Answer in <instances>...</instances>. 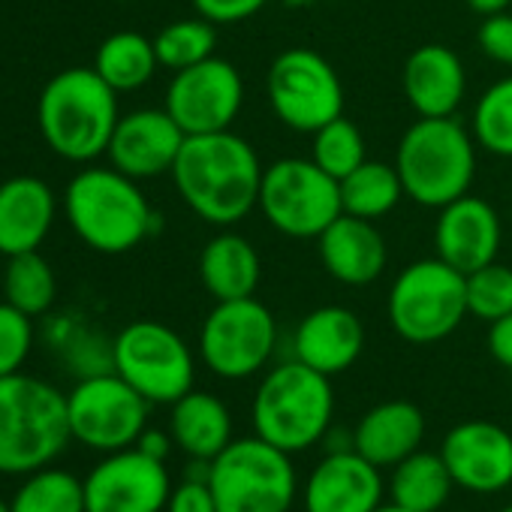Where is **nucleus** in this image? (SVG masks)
<instances>
[{
	"instance_id": "1",
	"label": "nucleus",
	"mask_w": 512,
	"mask_h": 512,
	"mask_svg": "<svg viewBox=\"0 0 512 512\" xmlns=\"http://www.w3.org/2000/svg\"><path fill=\"white\" fill-rule=\"evenodd\" d=\"M263 172L247 139L220 130L187 136L169 175L196 217L211 226H235L260 205Z\"/></svg>"
},
{
	"instance_id": "2",
	"label": "nucleus",
	"mask_w": 512,
	"mask_h": 512,
	"mask_svg": "<svg viewBox=\"0 0 512 512\" xmlns=\"http://www.w3.org/2000/svg\"><path fill=\"white\" fill-rule=\"evenodd\" d=\"M46 145L73 163H88L109 151L121 121L118 91L91 67H70L49 79L37 103Z\"/></svg>"
},
{
	"instance_id": "3",
	"label": "nucleus",
	"mask_w": 512,
	"mask_h": 512,
	"mask_svg": "<svg viewBox=\"0 0 512 512\" xmlns=\"http://www.w3.org/2000/svg\"><path fill=\"white\" fill-rule=\"evenodd\" d=\"M73 440L67 395L31 374L0 377V473L49 467Z\"/></svg>"
},
{
	"instance_id": "4",
	"label": "nucleus",
	"mask_w": 512,
	"mask_h": 512,
	"mask_svg": "<svg viewBox=\"0 0 512 512\" xmlns=\"http://www.w3.org/2000/svg\"><path fill=\"white\" fill-rule=\"evenodd\" d=\"M335 416L332 377L299 359L275 365L253 392V434L299 455L323 443Z\"/></svg>"
},
{
	"instance_id": "5",
	"label": "nucleus",
	"mask_w": 512,
	"mask_h": 512,
	"mask_svg": "<svg viewBox=\"0 0 512 512\" xmlns=\"http://www.w3.org/2000/svg\"><path fill=\"white\" fill-rule=\"evenodd\" d=\"M64 211L73 232L97 253H127L154 229V211L139 190V181L115 166L79 172L64 193Z\"/></svg>"
},
{
	"instance_id": "6",
	"label": "nucleus",
	"mask_w": 512,
	"mask_h": 512,
	"mask_svg": "<svg viewBox=\"0 0 512 512\" xmlns=\"http://www.w3.org/2000/svg\"><path fill=\"white\" fill-rule=\"evenodd\" d=\"M395 169L413 202L443 208L470 193L476 175V139L455 115L416 118L398 142Z\"/></svg>"
},
{
	"instance_id": "7",
	"label": "nucleus",
	"mask_w": 512,
	"mask_h": 512,
	"mask_svg": "<svg viewBox=\"0 0 512 512\" xmlns=\"http://www.w3.org/2000/svg\"><path fill=\"white\" fill-rule=\"evenodd\" d=\"M208 485L217 512H293L299 473L290 452L253 434L211 458Z\"/></svg>"
},
{
	"instance_id": "8",
	"label": "nucleus",
	"mask_w": 512,
	"mask_h": 512,
	"mask_svg": "<svg viewBox=\"0 0 512 512\" xmlns=\"http://www.w3.org/2000/svg\"><path fill=\"white\" fill-rule=\"evenodd\" d=\"M389 323L410 344H437L467 317V281L440 256L410 263L389 290Z\"/></svg>"
},
{
	"instance_id": "9",
	"label": "nucleus",
	"mask_w": 512,
	"mask_h": 512,
	"mask_svg": "<svg viewBox=\"0 0 512 512\" xmlns=\"http://www.w3.org/2000/svg\"><path fill=\"white\" fill-rule=\"evenodd\" d=\"M260 208L290 238H320L341 214V181L311 157H284L263 172Z\"/></svg>"
},
{
	"instance_id": "10",
	"label": "nucleus",
	"mask_w": 512,
	"mask_h": 512,
	"mask_svg": "<svg viewBox=\"0 0 512 512\" xmlns=\"http://www.w3.org/2000/svg\"><path fill=\"white\" fill-rule=\"evenodd\" d=\"M112 368L145 401L169 407L187 395L196 380V359L187 341L154 320H136L115 335Z\"/></svg>"
},
{
	"instance_id": "11",
	"label": "nucleus",
	"mask_w": 512,
	"mask_h": 512,
	"mask_svg": "<svg viewBox=\"0 0 512 512\" xmlns=\"http://www.w3.org/2000/svg\"><path fill=\"white\" fill-rule=\"evenodd\" d=\"M278 347L275 314L256 299L217 302L199 332V356L205 368L223 380H244L260 374Z\"/></svg>"
},
{
	"instance_id": "12",
	"label": "nucleus",
	"mask_w": 512,
	"mask_h": 512,
	"mask_svg": "<svg viewBox=\"0 0 512 512\" xmlns=\"http://www.w3.org/2000/svg\"><path fill=\"white\" fill-rule=\"evenodd\" d=\"M266 94L281 124L296 133H317L344 115V85L335 67L314 49L281 52L266 76Z\"/></svg>"
},
{
	"instance_id": "13",
	"label": "nucleus",
	"mask_w": 512,
	"mask_h": 512,
	"mask_svg": "<svg viewBox=\"0 0 512 512\" xmlns=\"http://www.w3.org/2000/svg\"><path fill=\"white\" fill-rule=\"evenodd\" d=\"M148 407L151 401L115 371L82 377L67 395L73 440L97 452L127 449L148 428Z\"/></svg>"
},
{
	"instance_id": "14",
	"label": "nucleus",
	"mask_w": 512,
	"mask_h": 512,
	"mask_svg": "<svg viewBox=\"0 0 512 512\" xmlns=\"http://www.w3.org/2000/svg\"><path fill=\"white\" fill-rule=\"evenodd\" d=\"M244 106V82L241 73L211 55L187 70H178L166 88V112L187 136L232 130L238 112Z\"/></svg>"
},
{
	"instance_id": "15",
	"label": "nucleus",
	"mask_w": 512,
	"mask_h": 512,
	"mask_svg": "<svg viewBox=\"0 0 512 512\" xmlns=\"http://www.w3.org/2000/svg\"><path fill=\"white\" fill-rule=\"evenodd\" d=\"M88 512H166L172 479L166 461L136 446L106 452L82 479Z\"/></svg>"
},
{
	"instance_id": "16",
	"label": "nucleus",
	"mask_w": 512,
	"mask_h": 512,
	"mask_svg": "<svg viewBox=\"0 0 512 512\" xmlns=\"http://www.w3.org/2000/svg\"><path fill=\"white\" fill-rule=\"evenodd\" d=\"M440 458L458 488L494 494L512 485V434L485 419H470L446 431Z\"/></svg>"
},
{
	"instance_id": "17",
	"label": "nucleus",
	"mask_w": 512,
	"mask_h": 512,
	"mask_svg": "<svg viewBox=\"0 0 512 512\" xmlns=\"http://www.w3.org/2000/svg\"><path fill=\"white\" fill-rule=\"evenodd\" d=\"M386 482L377 464L356 449L326 452L302 485L305 512H374L383 503Z\"/></svg>"
},
{
	"instance_id": "18",
	"label": "nucleus",
	"mask_w": 512,
	"mask_h": 512,
	"mask_svg": "<svg viewBox=\"0 0 512 512\" xmlns=\"http://www.w3.org/2000/svg\"><path fill=\"white\" fill-rule=\"evenodd\" d=\"M184 139L187 133L166 109H139L121 115L106 154L118 172L145 181L172 172Z\"/></svg>"
},
{
	"instance_id": "19",
	"label": "nucleus",
	"mask_w": 512,
	"mask_h": 512,
	"mask_svg": "<svg viewBox=\"0 0 512 512\" xmlns=\"http://www.w3.org/2000/svg\"><path fill=\"white\" fill-rule=\"evenodd\" d=\"M434 250L443 263L470 275L497 260L500 250V217L479 196H458L440 208L434 226Z\"/></svg>"
},
{
	"instance_id": "20",
	"label": "nucleus",
	"mask_w": 512,
	"mask_h": 512,
	"mask_svg": "<svg viewBox=\"0 0 512 512\" xmlns=\"http://www.w3.org/2000/svg\"><path fill=\"white\" fill-rule=\"evenodd\" d=\"M365 350V326L362 320L341 305H323L296 326L293 335V359L308 368L335 377L356 365Z\"/></svg>"
},
{
	"instance_id": "21",
	"label": "nucleus",
	"mask_w": 512,
	"mask_h": 512,
	"mask_svg": "<svg viewBox=\"0 0 512 512\" xmlns=\"http://www.w3.org/2000/svg\"><path fill=\"white\" fill-rule=\"evenodd\" d=\"M317 250L323 269L344 287H368L386 272V238L374 220L341 214L320 238Z\"/></svg>"
},
{
	"instance_id": "22",
	"label": "nucleus",
	"mask_w": 512,
	"mask_h": 512,
	"mask_svg": "<svg viewBox=\"0 0 512 512\" xmlns=\"http://www.w3.org/2000/svg\"><path fill=\"white\" fill-rule=\"evenodd\" d=\"M401 85L419 118H452L464 100L467 76L461 58L449 46L428 43L404 61Z\"/></svg>"
},
{
	"instance_id": "23",
	"label": "nucleus",
	"mask_w": 512,
	"mask_h": 512,
	"mask_svg": "<svg viewBox=\"0 0 512 512\" xmlns=\"http://www.w3.org/2000/svg\"><path fill=\"white\" fill-rule=\"evenodd\" d=\"M55 193L43 178L16 175L0 184V253L40 250L55 223Z\"/></svg>"
},
{
	"instance_id": "24",
	"label": "nucleus",
	"mask_w": 512,
	"mask_h": 512,
	"mask_svg": "<svg viewBox=\"0 0 512 512\" xmlns=\"http://www.w3.org/2000/svg\"><path fill=\"white\" fill-rule=\"evenodd\" d=\"M425 416L413 401H383L371 407L353 428V449L371 464L395 467L422 446Z\"/></svg>"
},
{
	"instance_id": "25",
	"label": "nucleus",
	"mask_w": 512,
	"mask_h": 512,
	"mask_svg": "<svg viewBox=\"0 0 512 512\" xmlns=\"http://www.w3.org/2000/svg\"><path fill=\"white\" fill-rule=\"evenodd\" d=\"M263 263L253 241L238 232H217L199 253V281L214 302L247 299L260 287Z\"/></svg>"
},
{
	"instance_id": "26",
	"label": "nucleus",
	"mask_w": 512,
	"mask_h": 512,
	"mask_svg": "<svg viewBox=\"0 0 512 512\" xmlns=\"http://www.w3.org/2000/svg\"><path fill=\"white\" fill-rule=\"evenodd\" d=\"M169 434L187 458L211 461L235 440L232 413L214 392L190 389L172 404Z\"/></svg>"
},
{
	"instance_id": "27",
	"label": "nucleus",
	"mask_w": 512,
	"mask_h": 512,
	"mask_svg": "<svg viewBox=\"0 0 512 512\" xmlns=\"http://www.w3.org/2000/svg\"><path fill=\"white\" fill-rule=\"evenodd\" d=\"M455 482L449 476L440 452L416 449L404 461H398L389 473V497L392 503L413 512H437L446 506Z\"/></svg>"
},
{
	"instance_id": "28",
	"label": "nucleus",
	"mask_w": 512,
	"mask_h": 512,
	"mask_svg": "<svg viewBox=\"0 0 512 512\" xmlns=\"http://www.w3.org/2000/svg\"><path fill=\"white\" fill-rule=\"evenodd\" d=\"M157 49L154 40L136 31H118L106 37L97 49L94 70L103 76L106 85H112L118 94L121 91H139L148 85L157 73Z\"/></svg>"
},
{
	"instance_id": "29",
	"label": "nucleus",
	"mask_w": 512,
	"mask_h": 512,
	"mask_svg": "<svg viewBox=\"0 0 512 512\" xmlns=\"http://www.w3.org/2000/svg\"><path fill=\"white\" fill-rule=\"evenodd\" d=\"M404 181L395 166L380 160H365L347 178H341V205L344 214L377 220L398 208L404 199Z\"/></svg>"
},
{
	"instance_id": "30",
	"label": "nucleus",
	"mask_w": 512,
	"mask_h": 512,
	"mask_svg": "<svg viewBox=\"0 0 512 512\" xmlns=\"http://www.w3.org/2000/svg\"><path fill=\"white\" fill-rule=\"evenodd\" d=\"M10 512H88L85 485L79 476L58 467L34 470L13 494Z\"/></svg>"
},
{
	"instance_id": "31",
	"label": "nucleus",
	"mask_w": 512,
	"mask_h": 512,
	"mask_svg": "<svg viewBox=\"0 0 512 512\" xmlns=\"http://www.w3.org/2000/svg\"><path fill=\"white\" fill-rule=\"evenodd\" d=\"M4 302L25 311L28 317H40L52 308L58 296V281L52 266L40 256V250L10 256V266L4 275Z\"/></svg>"
},
{
	"instance_id": "32",
	"label": "nucleus",
	"mask_w": 512,
	"mask_h": 512,
	"mask_svg": "<svg viewBox=\"0 0 512 512\" xmlns=\"http://www.w3.org/2000/svg\"><path fill=\"white\" fill-rule=\"evenodd\" d=\"M154 49H157L160 67H166L172 73L187 70V67H193L199 61H208L214 55V49H217V25H211L202 16L169 22L154 37Z\"/></svg>"
},
{
	"instance_id": "33",
	"label": "nucleus",
	"mask_w": 512,
	"mask_h": 512,
	"mask_svg": "<svg viewBox=\"0 0 512 512\" xmlns=\"http://www.w3.org/2000/svg\"><path fill=\"white\" fill-rule=\"evenodd\" d=\"M470 133L494 157H512V76L494 82L473 106Z\"/></svg>"
},
{
	"instance_id": "34",
	"label": "nucleus",
	"mask_w": 512,
	"mask_h": 512,
	"mask_svg": "<svg viewBox=\"0 0 512 512\" xmlns=\"http://www.w3.org/2000/svg\"><path fill=\"white\" fill-rule=\"evenodd\" d=\"M311 160L326 169L332 178H347L356 166H362L368 157H365V136L362 130L338 115L335 121H329L326 127H320L314 133V148H311Z\"/></svg>"
},
{
	"instance_id": "35",
	"label": "nucleus",
	"mask_w": 512,
	"mask_h": 512,
	"mask_svg": "<svg viewBox=\"0 0 512 512\" xmlns=\"http://www.w3.org/2000/svg\"><path fill=\"white\" fill-rule=\"evenodd\" d=\"M467 281V314L482 320V323H494L506 314H512V269L503 263H488L470 275H464Z\"/></svg>"
},
{
	"instance_id": "36",
	"label": "nucleus",
	"mask_w": 512,
	"mask_h": 512,
	"mask_svg": "<svg viewBox=\"0 0 512 512\" xmlns=\"http://www.w3.org/2000/svg\"><path fill=\"white\" fill-rule=\"evenodd\" d=\"M34 317L13 308L10 302H0V377L19 374L31 344H34Z\"/></svg>"
},
{
	"instance_id": "37",
	"label": "nucleus",
	"mask_w": 512,
	"mask_h": 512,
	"mask_svg": "<svg viewBox=\"0 0 512 512\" xmlns=\"http://www.w3.org/2000/svg\"><path fill=\"white\" fill-rule=\"evenodd\" d=\"M476 43L485 58H491L494 64L512 67V13L485 16L476 31Z\"/></svg>"
},
{
	"instance_id": "38",
	"label": "nucleus",
	"mask_w": 512,
	"mask_h": 512,
	"mask_svg": "<svg viewBox=\"0 0 512 512\" xmlns=\"http://www.w3.org/2000/svg\"><path fill=\"white\" fill-rule=\"evenodd\" d=\"M269 0H193L196 16L208 19L211 25H235V22H247L260 13Z\"/></svg>"
},
{
	"instance_id": "39",
	"label": "nucleus",
	"mask_w": 512,
	"mask_h": 512,
	"mask_svg": "<svg viewBox=\"0 0 512 512\" xmlns=\"http://www.w3.org/2000/svg\"><path fill=\"white\" fill-rule=\"evenodd\" d=\"M166 512H217L211 485L208 482L184 479L181 485L172 488L169 503H166Z\"/></svg>"
},
{
	"instance_id": "40",
	"label": "nucleus",
	"mask_w": 512,
	"mask_h": 512,
	"mask_svg": "<svg viewBox=\"0 0 512 512\" xmlns=\"http://www.w3.org/2000/svg\"><path fill=\"white\" fill-rule=\"evenodd\" d=\"M488 353L494 356V362H500L503 368L512 371V314L488 323Z\"/></svg>"
},
{
	"instance_id": "41",
	"label": "nucleus",
	"mask_w": 512,
	"mask_h": 512,
	"mask_svg": "<svg viewBox=\"0 0 512 512\" xmlns=\"http://www.w3.org/2000/svg\"><path fill=\"white\" fill-rule=\"evenodd\" d=\"M172 443H175V440H172V434H169V431H160V428H145L133 446H136V449H142L145 455L157 458V461H166V455H169Z\"/></svg>"
},
{
	"instance_id": "42",
	"label": "nucleus",
	"mask_w": 512,
	"mask_h": 512,
	"mask_svg": "<svg viewBox=\"0 0 512 512\" xmlns=\"http://www.w3.org/2000/svg\"><path fill=\"white\" fill-rule=\"evenodd\" d=\"M464 4L476 13V16H497V13H506L512 0H464Z\"/></svg>"
},
{
	"instance_id": "43",
	"label": "nucleus",
	"mask_w": 512,
	"mask_h": 512,
	"mask_svg": "<svg viewBox=\"0 0 512 512\" xmlns=\"http://www.w3.org/2000/svg\"><path fill=\"white\" fill-rule=\"evenodd\" d=\"M374 512H413V509H404V506H398V503H392V500H389V503H380Z\"/></svg>"
},
{
	"instance_id": "44",
	"label": "nucleus",
	"mask_w": 512,
	"mask_h": 512,
	"mask_svg": "<svg viewBox=\"0 0 512 512\" xmlns=\"http://www.w3.org/2000/svg\"><path fill=\"white\" fill-rule=\"evenodd\" d=\"M0 512H10V500H4V497H0Z\"/></svg>"
},
{
	"instance_id": "45",
	"label": "nucleus",
	"mask_w": 512,
	"mask_h": 512,
	"mask_svg": "<svg viewBox=\"0 0 512 512\" xmlns=\"http://www.w3.org/2000/svg\"><path fill=\"white\" fill-rule=\"evenodd\" d=\"M497 512H512V503H509V506H503V509H497Z\"/></svg>"
}]
</instances>
